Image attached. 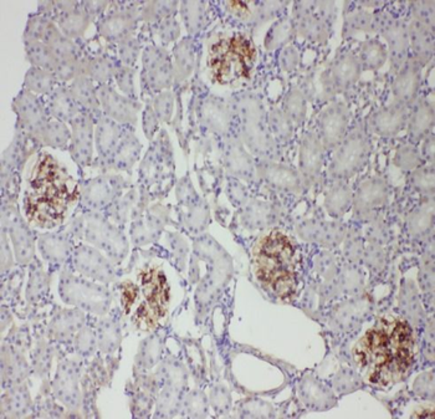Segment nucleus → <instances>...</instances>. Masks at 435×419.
<instances>
[{
    "label": "nucleus",
    "mask_w": 435,
    "mask_h": 419,
    "mask_svg": "<svg viewBox=\"0 0 435 419\" xmlns=\"http://www.w3.org/2000/svg\"><path fill=\"white\" fill-rule=\"evenodd\" d=\"M25 194L27 219L40 228L63 223L70 205L79 195L74 181L50 154H42L32 169Z\"/></svg>",
    "instance_id": "1"
},
{
    "label": "nucleus",
    "mask_w": 435,
    "mask_h": 419,
    "mask_svg": "<svg viewBox=\"0 0 435 419\" xmlns=\"http://www.w3.org/2000/svg\"><path fill=\"white\" fill-rule=\"evenodd\" d=\"M257 51L252 40L244 35L223 37L210 47L212 78L219 84L249 79Z\"/></svg>",
    "instance_id": "2"
},
{
    "label": "nucleus",
    "mask_w": 435,
    "mask_h": 419,
    "mask_svg": "<svg viewBox=\"0 0 435 419\" xmlns=\"http://www.w3.org/2000/svg\"><path fill=\"white\" fill-rule=\"evenodd\" d=\"M369 154V142L363 130L356 128L346 140L340 143L338 151L332 159L330 167L331 177L337 179L350 178L360 172Z\"/></svg>",
    "instance_id": "3"
},
{
    "label": "nucleus",
    "mask_w": 435,
    "mask_h": 419,
    "mask_svg": "<svg viewBox=\"0 0 435 419\" xmlns=\"http://www.w3.org/2000/svg\"><path fill=\"white\" fill-rule=\"evenodd\" d=\"M63 301L97 315H105L110 309L111 295L106 289L85 283L79 279L63 280L60 288Z\"/></svg>",
    "instance_id": "4"
},
{
    "label": "nucleus",
    "mask_w": 435,
    "mask_h": 419,
    "mask_svg": "<svg viewBox=\"0 0 435 419\" xmlns=\"http://www.w3.org/2000/svg\"><path fill=\"white\" fill-rule=\"evenodd\" d=\"M81 376V363L74 360L63 358L58 366L56 377L54 379V394L70 411H78L81 404L79 379Z\"/></svg>",
    "instance_id": "5"
},
{
    "label": "nucleus",
    "mask_w": 435,
    "mask_h": 419,
    "mask_svg": "<svg viewBox=\"0 0 435 419\" xmlns=\"http://www.w3.org/2000/svg\"><path fill=\"white\" fill-rule=\"evenodd\" d=\"M348 110L343 104H333L327 107L319 121L320 140L326 150L340 146L346 136Z\"/></svg>",
    "instance_id": "6"
},
{
    "label": "nucleus",
    "mask_w": 435,
    "mask_h": 419,
    "mask_svg": "<svg viewBox=\"0 0 435 419\" xmlns=\"http://www.w3.org/2000/svg\"><path fill=\"white\" fill-rule=\"evenodd\" d=\"M80 310H60L47 327V337L53 342L70 344L86 322Z\"/></svg>",
    "instance_id": "7"
},
{
    "label": "nucleus",
    "mask_w": 435,
    "mask_h": 419,
    "mask_svg": "<svg viewBox=\"0 0 435 419\" xmlns=\"http://www.w3.org/2000/svg\"><path fill=\"white\" fill-rule=\"evenodd\" d=\"M24 351L4 342L3 360H1V376L3 388L18 386L29 376V365L24 358Z\"/></svg>",
    "instance_id": "8"
},
{
    "label": "nucleus",
    "mask_w": 435,
    "mask_h": 419,
    "mask_svg": "<svg viewBox=\"0 0 435 419\" xmlns=\"http://www.w3.org/2000/svg\"><path fill=\"white\" fill-rule=\"evenodd\" d=\"M324 146L320 137L315 133H307L301 146V156H300V166L301 174L304 176L306 183H312L320 174L324 159Z\"/></svg>",
    "instance_id": "9"
},
{
    "label": "nucleus",
    "mask_w": 435,
    "mask_h": 419,
    "mask_svg": "<svg viewBox=\"0 0 435 419\" xmlns=\"http://www.w3.org/2000/svg\"><path fill=\"white\" fill-rule=\"evenodd\" d=\"M420 85L419 63L417 61L404 65L394 80L393 92L402 105H410L417 97Z\"/></svg>",
    "instance_id": "10"
},
{
    "label": "nucleus",
    "mask_w": 435,
    "mask_h": 419,
    "mask_svg": "<svg viewBox=\"0 0 435 419\" xmlns=\"http://www.w3.org/2000/svg\"><path fill=\"white\" fill-rule=\"evenodd\" d=\"M254 254L265 257H278L285 262H293L295 246L291 239L283 231H271L257 241Z\"/></svg>",
    "instance_id": "11"
},
{
    "label": "nucleus",
    "mask_w": 435,
    "mask_h": 419,
    "mask_svg": "<svg viewBox=\"0 0 435 419\" xmlns=\"http://www.w3.org/2000/svg\"><path fill=\"white\" fill-rule=\"evenodd\" d=\"M369 311L371 308L367 300H348L337 308L332 317V324L338 330L351 331L360 326Z\"/></svg>",
    "instance_id": "12"
},
{
    "label": "nucleus",
    "mask_w": 435,
    "mask_h": 419,
    "mask_svg": "<svg viewBox=\"0 0 435 419\" xmlns=\"http://www.w3.org/2000/svg\"><path fill=\"white\" fill-rule=\"evenodd\" d=\"M387 186L381 179H369L360 186L356 195V212L364 214L387 202Z\"/></svg>",
    "instance_id": "13"
},
{
    "label": "nucleus",
    "mask_w": 435,
    "mask_h": 419,
    "mask_svg": "<svg viewBox=\"0 0 435 419\" xmlns=\"http://www.w3.org/2000/svg\"><path fill=\"white\" fill-rule=\"evenodd\" d=\"M361 63L353 54H343L336 60L330 70L331 84L336 90H346L360 76Z\"/></svg>",
    "instance_id": "14"
},
{
    "label": "nucleus",
    "mask_w": 435,
    "mask_h": 419,
    "mask_svg": "<svg viewBox=\"0 0 435 419\" xmlns=\"http://www.w3.org/2000/svg\"><path fill=\"white\" fill-rule=\"evenodd\" d=\"M300 396L306 407L312 411H325L335 406V397L330 389L315 378L305 377L300 383Z\"/></svg>",
    "instance_id": "15"
},
{
    "label": "nucleus",
    "mask_w": 435,
    "mask_h": 419,
    "mask_svg": "<svg viewBox=\"0 0 435 419\" xmlns=\"http://www.w3.org/2000/svg\"><path fill=\"white\" fill-rule=\"evenodd\" d=\"M407 111L402 104H393L383 110L378 111L373 117L374 130L384 136H393L403 128L407 122Z\"/></svg>",
    "instance_id": "16"
},
{
    "label": "nucleus",
    "mask_w": 435,
    "mask_h": 419,
    "mask_svg": "<svg viewBox=\"0 0 435 419\" xmlns=\"http://www.w3.org/2000/svg\"><path fill=\"white\" fill-rule=\"evenodd\" d=\"M120 311H114L109 319L97 322V345L105 353H114L121 342Z\"/></svg>",
    "instance_id": "17"
},
{
    "label": "nucleus",
    "mask_w": 435,
    "mask_h": 419,
    "mask_svg": "<svg viewBox=\"0 0 435 419\" xmlns=\"http://www.w3.org/2000/svg\"><path fill=\"white\" fill-rule=\"evenodd\" d=\"M30 394L25 386L11 388L3 394L1 399V417H23L30 411Z\"/></svg>",
    "instance_id": "18"
},
{
    "label": "nucleus",
    "mask_w": 435,
    "mask_h": 419,
    "mask_svg": "<svg viewBox=\"0 0 435 419\" xmlns=\"http://www.w3.org/2000/svg\"><path fill=\"white\" fill-rule=\"evenodd\" d=\"M433 109L427 101H420L409 119V133L413 141H419L433 126Z\"/></svg>",
    "instance_id": "19"
},
{
    "label": "nucleus",
    "mask_w": 435,
    "mask_h": 419,
    "mask_svg": "<svg viewBox=\"0 0 435 419\" xmlns=\"http://www.w3.org/2000/svg\"><path fill=\"white\" fill-rule=\"evenodd\" d=\"M384 37L388 42L393 63H397L398 66H400L403 63V59L405 58L407 49H408L407 28L404 27L403 24L394 21L386 29Z\"/></svg>",
    "instance_id": "20"
},
{
    "label": "nucleus",
    "mask_w": 435,
    "mask_h": 419,
    "mask_svg": "<svg viewBox=\"0 0 435 419\" xmlns=\"http://www.w3.org/2000/svg\"><path fill=\"white\" fill-rule=\"evenodd\" d=\"M106 378V371L101 361L100 357H97L82 377V386L85 393V408H89L90 402H94L96 391L104 384Z\"/></svg>",
    "instance_id": "21"
},
{
    "label": "nucleus",
    "mask_w": 435,
    "mask_h": 419,
    "mask_svg": "<svg viewBox=\"0 0 435 419\" xmlns=\"http://www.w3.org/2000/svg\"><path fill=\"white\" fill-rule=\"evenodd\" d=\"M352 193L350 188L345 184H338L335 188L331 189L326 198V208L333 217L343 214L351 205Z\"/></svg>",
    "instance_id": "22"
},
{
    "label": "nucleus",
    "mask_w": 435,
    "mask_h": 419,
    "mask_svg": "<svg viewBox=\"0 0 435 419\" xmlns=\"http://www.w3.org/2000/svg\"><path fill=\"white\" fill-rule=\"evenodd\" d=\"M161 381L166 382V387L174 388L177 391H183L187 386V372L179 362L174 360L166 361L161 371Z\"/></svg>",
    "instance_id": "23"
},
{
    "label": "nucleus",
    "mask_w": 435,
    "mask_h": 419,
    "mask_svg": "<svg viewBox=\"0 0 435 419\" xmlns=\"http://www.w3.org/2000/svg\"><path fill=\"white\" fill-rule=\"evenodd\" d=\"M266 177L269 181L278 188L288 190H299L300 178L294 171L281 166H273L266 169Z\"/></svg>",
    "instance_id": "24"
},
{
    "label": "nucleus",
    "mask_w": 435,
    "mask_h": 419,
    "mask_svg": "<svg viewBox=\"0 0 435 419\" xmlns=\"http://www.w3.org/2000/svg\"><path fill=\"white\" fill-rule=\"evenodd\" d=\"M51 357H53L51 348L47 345V341L42 339V336H39L37 346L32 351V368L37 376L45 378L47 375H50Z\"/></svg>",
    "instance_id": "25"
},
{
    "label": "nucleus",
    "mask_w": 435,
    "mask_h": 419,
    "mask_svg": "<svg viewBox=\"0 0 435 419\" xmlns=\"http://www.w3.org/2000/svg\"><path fill=\"white\" fill-rule=\"evenodd\" d=\"M162 353V342L158 339V336H152L145 341L141 345L140 352L137 355V365L142 370H147L159 361V357Z\"/></svg>",
    "instance_id": "26"
},
{
    "label": "nucleus",
    "mask_w": 435,
    "mask_h": 419,
    "mask_svg": "<svg viewBox=\"0 0 435 419\" xmlns=\"http://www.w3.org/2000/svg\"><path fill=\"white\" fill-rule=\"evenodd\" d=\"M410 37L418 59L423 61L428 60L433 49H431V37H429L427 28L423 27L420 21H415L410 27Z\"/></svg>",
    "instance_id": "27"
},
{
    "label": "nucleus",
    "mask_w": 435,
    "mask_h": 419,
    "mask_svg": "<svg viewBox=\"0 0 435 419\" xmlns=\"http://www.w3.org/2000/svg\"><path fill=\"white\" fill-rule=\"evenodd\" d=\"M74 346L80 356L86 358L94 355L97 346V334L91 324H86L80 329L75 336Z\"/></svg>",
    "instance_id": "28"
},
{
    "label": "nucleus",
    "mask_w": 435,
    "mask_h": 419,
    "mask_svg": "<svg viewBox=\"0 0 435 419\" xmlns=\"http://www.w3.org/2000/svg\"><path fill=\"white\" fill-rule=\"evenodd\" d=\"M387 58V51L381 42L376 40L364 42L361 50V61L364 68H378L382 66Z\"/></svg>",
    "instance_id": "29"
},
{
    "label": "nucleus",
    "mask_w": 435,
    "mask_h": 419,
    "mask_svg": "<svg viewBox=\"0 0 435 419\" xmlns=\"http://www.w3.org/2000/svg\"><path fill=\"white\" fill-rule=\"evenodd\" d=\"M433 226V210L423 207L413 212L408 219V231L415 236H423Z\"/></svg>",
    "instance_id": "30"
},
{
    "label": "nucleus",
    "mask_w": 435,
    "mask_h": 419,
    "mask_svg": "<svg viewBox=\"0 0 435 419\" xmlns=\"http://www.w3.org/2000/svg\"><path fill=\"white\" fill-rule=\"evenodd\" d=\"M180 391L174 388L166 387L158 396L157 417H172L179 408Z\"/></svg>",
    "instance_id": "31"
},
{
    "label": "nucleus",
    "mask_w": 435,
    "mask_h": 419,
    "mask_svg": "<svg viewBox=\"0 0 435 419\" xmlns=\"http://www.w3.org/2000/svg\"><path fill=\"white\" fill-rule=\"evenodd\" d=\"M273 289L274 293H276L280 299L288 300L294 295L298 288V281L294 272H285L274 279L269 285Z\"/></svg>",
    "instance_id": "32"
},
{
    "label": "nucleus",
    "mask_w": 435,
    "mask_h": 419,
    "mask_svg": "<svg viewBox=\"0 0 435 419\" xmlns=\"http://www.w3.org/2000/svg\"><path fill=\"white\" fill-rule=\"evenodd\" d=\"M208 402L202 392H192L184 401V415L188 417H205Z\"/></svg>",
    "instance_id": "33"
},
{
    "label": "nucleus",
    "mask_w": 435,
    "mask_h": 419,
    "mask_svg": "<svg viewBox=\"0 0 435 419\" xmlns=\"http://www.w3.org/2000/svg\"><path fill=\"white\" fill-rule=\"evenodd\" d=\"M333 384H335L337 392L348 393L360 387L361 379L355 371L348 370V368H343L342 371L336 375Z\"/></svg>",
    "instance_id": "34"
},
{
    "label": "nucleus",
    "mask_w": 435,
    "mask_h": 419,
    "mask_svg": "<svg viewBox=\"0 0 435 419\" xmlns=\"http://www.w3.org/2000/svg\"><path fill=\"white\" fill-rule=\"evenodd\" d=\"M273 408L271 406L262 401L252 399L247 401L241 407V417H273Z\"/></svg>",
    "instance_id": "35"
},
{
    "label": "nucleus",
    "mask_w": 435,
    "mask_h": 419,
    "mask_svg": "<svg viewBox=\"0 0 435 419\" xmlns=\"http://www.w3.org/2000/svg\"><path fill=\"white\" fill-rule=\"evenodd\" d=\"M415 188L423 193H433L434 190V172L433 169H419L413 176Z\"/></svg>",
    "instance_id": "36"
},
{
    "label": "nucleus",
    "mask_w": 435,
    "mask_h": 419,
    "mask_svg": "<svg viewBox=\"0 0 435 419\" xmlns=\"http://www.w3.org/2000/svg\"><path fill=\"white\" fill-rule=\"evenodd\" d=\"M397 166L403 169H413L419 164V156L413 147H403L396 156Z\"/></svg>",
    "instance_id": "37"
},
{
    "label": "nucleus",
    "mask_w": 435,
    "mask_h": 419,
    "mask_svg": "<svg viewBox=\"0 0 435 419\" xmlns=\"http://www.w3.org/2000/svg\"><path fill=\"white\" fill-rule=\"evenodd\" d=\"M6 344H9L11 346L19 348L21 351H27L30 346V335L27 327H20V329H14L11 334L8 335L6 341Z\"/></svg>",
    "instance_id": "38"
},
{
    "label": "nucleus",
    "mask_w": 435,
    "mask_h": 419,
    "mask_svg": "<svg viewBox=\"0 0 435 419\" xmlns=\"http://www.w3.org/2000/svg\"><path fill=\"white\" fill-rule=\"evenodd\" d=\"M434 375L433 372L425 373L420 376L415 383V393L423 399H434Z\"/></svg>",
    "instance_id": "39"
},
{
    "label": "nucleus",
    "mask_w": 435,
    "mask_h": 419,
    "mask_svg": "<svg viewBox=\"0 0 435 419\" xmlns=\"http://www.w3.org/2000/svg\"><path fill=\"white\" fill-rule=\"evenodd\" d=\"M340 280H341L342 289L350 293H356L357 289L362 285L361 274L356 272L355 269H348V270L346 269Z\"/></svg>",
    "instance_id": "40"
},
{
    "label": "nucleus",
    "mask_w": 435,
    "mask_h": 419,
    "mask_svg": "<svg viewBox=\"0 0 435 419\" xmlns=\"http://www.w3.org/2000/svg\"><path fill=\"white\" fill-rule=\"evenodd\" d=\"M121 289V303L123 305V309L126 311V314L130 312L131 306L135 300L137 298V293H138V289H137L135 284H132L131 281H126V283H122L120 285Z\"/></svg>",
    "instance_id": "41"
},
{
    "label": "nucleus",
    "mask_w": 435,
    "mask_h": 419,
    "mask_svg": "<svg viewBox=\"0 0 435 419\" xmlns=\"http://www.w3.org/2000/svg\"><path fill=\"white\" fill-rule=\"evenodd\" d=\"M212 402L216 412H224L231 406V397L226 388H215L212 393Z\"/></svg>",
    "instance_id": "42"
},
{
    "label": "nucleus",
    "mask_w": 435,
    "mask_h": 419,
    "mask_svg": "<svg viewBox=\"0 0 435 419\" xmlns=\"http://www.w3.org/2000/svg\"><path fill=\"white\" fill-rule=\"evenodd\" d=\"M402 306H403L405 314L409 319H417V316L419 315V303L418 299L415 300V295L413 293H407L405 300H402Z\"/></svg>",
    "instance_id": "43"
},
{
    "label": "nucleus",
    "mask_w": 435,
    "mask_h": 419,
    "mask_svg": "<svg viewBox=\"0 0 435 419\" xmlns=\"http://www.w3.org/2000/svg\"><path fill=\"white\" fill-rule=\"evenodd\" d=\"M290 104H293L294 107H291L290 109V112H291V115L294 116L296 120H300L305 114V104L304 99L301 97V95L298 94L293 96V99L290 101Z\"/></svg>",
    "instance_id": "44"
},
{
    "label": "nucleus",
    "mask_w": 435,
    "mask_h": 419,
    "mask_svg": "<svg viewBox=\"0 0 435 419\" xmlns=\"http://www.w3.org/2000/svg\"><path fill=\"white\" fill-rule=\"evenodd\" d=\"M228 8L234 11L239 16H247L249 14V6L243 1H231L228 4Z\"/></svg>",
    "instance_id": "45"
},
{
    "label": "nucleus",
    "mask_w": 435,
    "mask_h": 419,
    "mask_svg": "<svg viewBox=\"0 0 435 419\" xmlns=\"http://www.w3.org/2000/svg\"><path fill=\"white\" fill-rule=\"evenodd\" d=\"M423 153H424V157L427 159H430V161L434 159V141H433V136H430L429 138L425 140Z\"/></svg>",
    "instance_id": "46"
}]
</instances>
